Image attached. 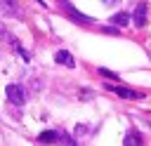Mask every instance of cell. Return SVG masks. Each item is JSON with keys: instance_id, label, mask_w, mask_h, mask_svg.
I'll return each mask as SVG.
<instances>
[{"instance_id": "6da1fadb", "label": "cell", "mask_w": 151, "mask_h": 146, "mask_svg": "<svg viewBox=\"0 0 151 146\" xmlns=\"http://www.w3.org/2000/svg\"><path fill=\"white\" fill-rule=\"evenodd\" d=\"M0 40H5V42H7V45L17 52V54H21V57H24V61H28V59H31V57H28V52L21 47V42H19V40H17V38H14V35H12V33H9L2 24H0Z\"/></svg>"}, {"instance_id": "7a4b0ae2", "label": "cell", "mask_w": 151, "mask_h": 146, "mask_svg": "<svg viewBox=\"0 0 151 146\" xmlns=\"http://www.w3.org/2000/svg\"><path fill=\"white\" fill-rule=\"evenodd\" d=\"M5 94H7L9 104H17V106H24V104H26V92H24V87H21V85H17V82L7 85Z\"/></svg>"}, {"instance_id": "3957f363", "label": "cell", "mask_w": 151, "mask_h": 146, "mask_svg": "<svg viewBox=\"0 0 151 146\" xmlns=\"http://www.w3.org/2000/svg\"><path fill=\"white\" fill-rule=\"evenodd\" d=\"M106 89H109V92H113V94H116V97H120V99H130V101L142 99V92H134V89H130V87H120V85H106Z\"/></svg>"}, {"instance_id": "277c9868", "label": "cell", "mask_w": 151, "mask_h": 146, "mask_svg": "<svg viewBox=\"0 0 151 146\" xmlns=\"http://www.w3.org/2000/svg\"><path fill=\"white\" fill-rule=\"evenodd\" d=\"M59 7H61V9L66 12V16H68V19H73V21H80V24H92V19H90V16H85V14H80L78 9H73L68 0H59Z\"/></svg>"}, {"instance_id": "5b68a950", "label": "cell", "mask_w": 151, "mask_h": 146, "mask_svg": "<svg viewBox=\"0 0 151 146\" xmlns=\"http://www.w3.org/2000/svg\"><path fill=\"white\" fill-rule=\"evenodd\" d=\"M146 14H149V7H146L144 2H139V5L134 7V12H132V24H134L137 28H144V26H146Z\"/></svg>"}, {"instance_id": "8992f818", "label": "cell", "mask_w": 151, "mask_h": 146, "mask_svg": "<svg viewBox=\"0 0 151 146\" xmlns=\"http://www.w3.org/2000/svg\"><path fill=\"white\" fill-rule=\"evenodd\" d=\"M54 61H57L59 66H66V68H76V59H73V54H71V52H66V49H59V52L54 54Z\"/></svg>"}, {"instance_id": "52a82bcc", "label": "cell", "mask_w": 151, "mask_h": 146, "mask_svg": "<svg viewBox=\"0 0 151 146\" xmlns=\"http://www.w3.org/2000/svg\"><path fill=\"white\" fill-rule=\"evenodd\" d=\"M0 12L7 16H21V9L17 5V0H0Z\"/></svg>"}, {"instance_id": "ba28073f", "label": "cell", "mask_w": 151, "mask_h": 146, "mask_svg": "<svg viewBox=\"0 0 151 146\" xmlns=\"http://www.w3.org/2000/svg\"><path fill=\"white\" fill-rule=\"evenodd\" d=\"M59 139H61V130H47V132L38 134L40 144H59Z\"/></svg>"}, {"instance_id": "9c48e42d", "label": "cell", "mask_w": 151, "mask_h": 146, "mask_svg": "<svg viewBox=\"0 0 151 146\" xmlns=\"http://www.w3.org/2000/svg\"><path fill=\"white\" fill-rule=\"evenodd\" d=\"M123 146H144V139L137 130H127V134L123 137Z\"/></svg>"}, {"instance_id": "30bf717a", "label": "cell", "mask_w": 151, "mask_h": 146, "mask_svg": "<svg viewBox=\"0 0 151 146\" xmlns=\"http://www.w3.org/2000/svg\"><path fill=\"white\" fill-rule=\"evenodd\" d=\"M130 21H132V14H127V12H118L111 16V24H116V26H127Z\"/></svg>"}, {"instance_id": "8fae6325", "label": "cell", "mask_w": 151, "mask_h": 146, "mask_svg": "<svg viewBox=\"0 0 151 146\" xmlns=\"http://www.w3.org/2000/svg\"><path fill=\"white\" fill-rule=\"evenodd\" d=\"M99 75H106V78H113V80H118V75H116L113 71H109V68H99Z\"/></svg>"}, {"instance_id": "7c38bea8", "label": "cell", "mask_w": 151, "mask_h": 146, "mask_svg": "<svg viewBox=\"0 0 151 146\" xmlns=\"http://www.w3.org/2000/svg\"><path fill=\"white\" fill-rule=\"evenodd\" d=\"M35 2H40V5H45V0H35Z\"/></svg>"}]
</instances>
